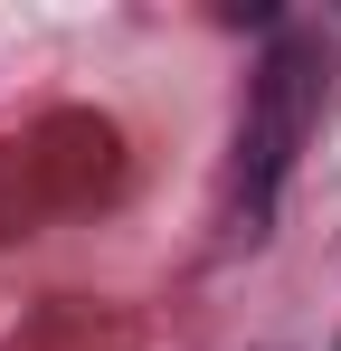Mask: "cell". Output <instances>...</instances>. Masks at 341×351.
<instances>
[]
</instances>
